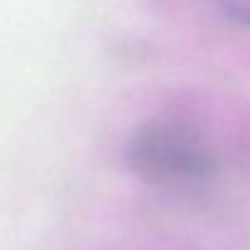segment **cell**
<instances>
[{
  "instance_id": "obj_2",
  "label": "cell",
  "mask_w": 250,
  "mask_h": 250,
  "mask_svg": "<svg viewBox=\"0 0 250 250\" xmlns=\"http://www.w3.org/2000/svg\"><path fill=\"white\" fill-rule=\"evenodd\" d=\"M211 2L226 20L250 29V0H211Z\"/></svg>"
},
{
  "instance_id": "obj_1",
  "label": "cell",
  "mask_w": 250,
  "mask_h": 250,
  "mask_svg": "<svg viewBox=\"0 0 250 250\" xmlns=\"http://www.w3.org/2000/svg\"><path fill=\"white\" fill-rule=\"evenodd\" d=\"M126 166L148 185H185L214 172L216 161L204 136L177 119H151L131 134Z\"/></svg>"
}]
</instances>
